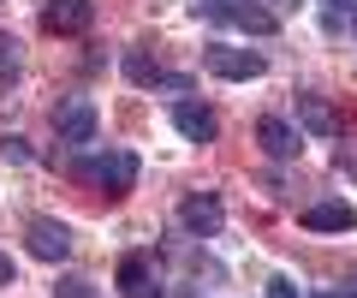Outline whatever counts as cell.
Masks as SVG:
<instances>
[{"label":"cell","mask_w":357,"mask_h":298,"mask_svg":"<svg viewBox=\"0 0 357 298\" xmlns=\"http://www.w3.org/2000/svg\"><path fill=\"white\" fill-rule=\"evenodd\" d=\"M54 298H102V292H96V281H84V274H60V281H54Z\"/></svg>","instance_id":"5bb4252c"},{"label":"cell","mask_w":357,"mask_h":298,"mask_svg":"<svg viewBox=\"0 0 357 298\" xmlns=\"http://www.w3.org/2000/svg\"><path fill=\"white\" fill-rule=\"evenodd\" d=\"M304 227H310V233H345V227H357V209L351 203H310L304 209Z\"/></svg>","instance_id":"8fae6325"},{"label":"cell","mask_w":357,"mask_h":298,"mask_svg":"<svg viewBox=\"0 0 357 298\" xmlns=\"http://www.w3.org/2000/svg\"><path fill=\"white\" fill-rule=\"evenodd\" d=\"M268 298H298V286H292V281L280 274V281H268Z\"/></svg>","instance_id":"e0dca14e"},{"label":"cell","mask_w":357,"mask_h":298,"mask_svg":"<svg viewBox=\"0 0 357 298\" xmlns=\"http://www.w3.org/2000/svg\"><path fill=\"white\" fill-rule=\"evenodd\" d=\"M89 18H96L89 0H48L42 6V30H54V36H84Z\"/></svg>","instance_id":"9c48e42d"},{"label":"cell","mask_w":357,"mask_h":298,"mask_svg":"<svg viewBox=\"0 0 357 298\" xmlns=\"http://www.w3.org/2000/svg\"><path fill=\"white\" fill-rule=\"evenodd\" d=\"M256 143H262L274 161H292L298 149H304V131H298L292 119H280V114H262L256 119Z\"/></svg>","instance_id":"ba28073f"},{"label":"cell","mask_w":357,"mask_h":298,"mask_svg":"<svg viewBox=\"0 0 357 298\" xmlns=\"http://www.w3.org/2000/svg\"><path fill=\"white\" fill-rule=\"evenodd\" d=\"M126 78H131V84H143V90H178V96L191 90V78H185V72H167V66H161V60H149L143 48H131V54H126Z\"/></svg>","instance_id":"52a82bcc"},{"label":"cell","mask_w":357,"mask_h":298,"mask_svg":"<svg viewBox=\"0 0 357 298\" xmlns=\"http://www.w3.org/2000/svg\"><path fill=\"white\" fill-rule=\"evenodd\" d=\"M310 298H357V281H340V286H316Z\"/></svg>","instance_id":"9a60e30c"},{"label":"cell","mask_w":357,"mask_h":298,"mask_svg":"<svg viewBox=\"0 0 357 298\" xmlns=\"http://www.w3.org/2000/svg\"><path fill=\"white\" fill-rule=\"evenodd\" d=\"M173 126H178V137H191V143H215L220 137V119L208 114L203 102H173Z\"/></svg>","instance_id":"30bf717a"},{"label":"cell","mask_w":357,"mask_h":298,"mask_svg":"<svg viewBox=\"0 0 357 298\" xmlns=\"http://www.w3.org/2000/svg\"><path fill=\"white\" fill-rule=\"evenodd\" d=\"M77 179L96 185L102 197H126L137 185V156L131 149H107V156H84L77 161Z\"/></svg>","instance_id":"6da1fadb"},{"label":"cell","mask_w":357,"mask_h":298,"mask_svg":"<svg viewBox=\"0 0 357 298\" xmlns=\"http://www.w3.org/2000/svg\"><path fill=\"white\" fill-rule=\"evenodd\" d=\"M203 66L215 72V78H227V84H250V78H262V72H268V60L256 48H232V42H208Z\"/></svg>","instance_id":"7a4b0ae2"},{"label":"cell","mask_w":357,"mask_h":298,"mask_svg":"<svg viewBox=\"0 0 357 298\" xmlns=\"http://www.w3.org/2000/svg\"><path fill=\"white\" fill-rule=\"evenodd\" d=\"M262 6H268V13H280V18H286V13L298 6V0H262Z\"/></svg>","instance_id":"ac0fdd59"},{"label":"cell","mask_w":357,"mask_h":298,"mask_svg":"<svg viewBox=\"0 0 357 298\" xmlns=\"http://www.w3.org/2000/svg\"><path fill=\"white\" fill-rule=\"evenodd\" d=\"M178 227H185L191 239H215L220 227H227V209H220V197H215V191L185 197V203H178Z\"/></svg>","instance_id":"5b68a950"},{"label":"cell","mask_w":357,"mask_h":298,"mask_svg":"<svg viewBox=\"0 0 357 298\" xmlns=\"http://www.w3.org/2000/svg\"><path fill=\"white\" fill-rule=\"evenodd\" d=\"M96 126H102V119H96V102H89V96H72V102L54 107V137H60L66 149H89V143H96Z\"/></svg>","instance_id":"3957f363"},{"label":"cell","mask_w":357,"mask_h":298,"mask_svg":"<svg viewBox=\"0 0 357 298\" xmlns=\"http://www.w3.org/2000/svg\"><path fill=\"white\" fill-rule=\"evenodd\" d=\"M298 126L316 131V137H340V114H333L321 96H298Z\"/></svg>","instance_id":"7c38bea8"},{"label":"cell","mask_w":357,"mask_h":298,"mask_svg":"<svg viewBox=\"0 0 357 298\" xmlns=\"http://www.w3.org/2000/svg\"><path fill=\"white\" fill-rule=\"evenodd\" d=\"M18 66H24L18 36H6V30H0V84H13V78H18Z\"/></svg>","instance_id":"4fadbf2b"},{"label":"cell","mask_w":357,"mask_h":298,"mask_svg":"<svg viewBox=\"0 0 357 298\" xmlns=\"http://www.w3.org/2000/svg\"><path fill=\"white\" fill-rule=\"evenodd\" d=\"M0 286H13V257L0 251Z\"/></svg>","instance_id":"d6986e66"},{"label":"cell","mask_w":357,"mask_h":298,"mask_svg":"<svg viewBox=\"0 0 357 298\" xmlns=\"http://www.w3.org/2000/svg\"><path fill=\"white\" fill-rule=\"evenodd\" d=\"M114 281H119V298H167L161 292V262H155V251H126Z\"/></svg>","instance_id":"277c9868"},{"label":"cell","mask_w":357,"mask_h":298,"mask_svg":"<svg viewBox=\"0 0 357 298\" xmlns=\"http://www.w3.org/2000/svg\"><path fill=\"white\" fill-rule=\"evenodd\" d=\"M24 239H30V257H42V262H66V257H72V227H66V221L36 215L24 227Z\"/></svg>","instance_id":"8992f818"},{"label":"cell","mask_w":357,"mask_h":298,"mask_svg":"<svg viewBox=\"0 0 357 298\" xmlns=\"http://www.w3.org/2000/svg\"><path fill=\"white\" fill-rule=\"evenodd\" d=\"M0 149H6V161H30V149H24V137H6V143H0Z\"/></svg>","instance_id":"2e32d148"}]
</instances>
